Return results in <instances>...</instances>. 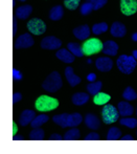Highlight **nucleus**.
<instances>
[{"instance_id": "2", "label": "nucleus", "mask_w": 137, "mask_h": 154, "mask_svg": "<svg viewBox=\"0 0 137 154\" xmlns=\"http://www.w3.org/2000/svg\"><path fill=\"white\" fill-rule=\"evenodd\" d=\"M59 101L55 97H48V95H41L36 100L35 103V107L37 110L42 112L51 111V110L58 108Z\"/></svg>"}, {"instance_id": "28", "label": "nucleus", "mask_w": 137, "mask_h": 154, "mask_svg": "<svg viewBox=\"0 0 137 154\" xmlns=\"http://www.w3.org/2000/svg\"><path fill=\"white\" fill-rule=\"evenodd\" d=\"M120 135H121V132L118 128H111L108 131V134H107V140H117L120 138Z\"/></svg>"}, {"instance_id": "5", "label": "nucleus", "mask_w": 137, "mask_h": 154, "mask_svg": "<svg viewBox=\"0 0 137 154\" xmlns=\"http://www.w3.org/2000/svg\"><path fill=\"white\" fill-rule=\"evenodd\" d=\"M104 43H102V41L97 38H91L86 40L82 45V49L84 55L86 56H91L94 55L96 53L103 51Z\"/></svg>"}, {"instance_id": "27", "label": "nucleus", "mask_w": 137, "mask_h": 154, "mask_svg": "<svg viewBox=\"0 0 137 154\" xmlns=\"http://www.w3.org/2000/svg\"><path fill=\"white\" fill-rule=\"evenodd\" d=\"M44 138V131L40 128H34L29 133V140H42Z\"/></svg>"}, {"instance_id": "44", "label": "nucleus", "mask_w": 137, "mask_h": 154, "mask_svg": "<svg viewBox=\"0 0 137 154\" xmlns=\"http://www.w3.org/2000/svg\"><path fill=\"white\" fill-rule=\"evenodd\" d=\"M13 140H24V137H23L22 135H21V136H14V137H13Z\"/></svg>"}, {"instance_id": "39", "label": "nucleus", "mask_w": 137, "mask_h": 154, "mask_svg": "<svg viewBox=\"0 0 137 154\" xmlns=\"http://www.w3.org/2000/svg\"><path fill=\"white\" fill-rule=\"evenodd\" d=\"M17 17L15 16L14 17V19H13V34H16L17 32Z\"/></svg>"}, {"instance_id": "31", "label": "nucleus", "mask_w": 137, "mask_h": 154, "mask_svg": "<svg viewBox=\"0 0 137 154\" xmlns=\"http://www.w3.org/2000/svg\"><path fill=\"white\" fill-rule=\"evenodd\" d=\"M119 123L121 125L126 126L127 128H130V129H133V128L137 127V120L133 118H125V119H120Z\"/></svg>"}, {"instance_id": "36", "label": "nucleus", "mask_w": 137, "mask_h": 154, "mask_svg": "<svg viewBox=\"0 0 137 154\" xmlns=\"http://www.w3.org/2000/svg\"><path fill=\"white\" fill-rule=\"evenodd\" d=\"M13 78H14V80H16V81H20V80H22L23 77H22V73H21L18 69L14 68L13 69Z\"/></svg>"}, {"instance_id": "22", "label": "nucleus", "mask_w": 137, "mask_h": 154, "mask_svg": "<svg viewBox=\"0 0 137 154\" xmlns=\"http://www.w3.org/2000/svg\"><path fill=\"white\" fill-rule=\"evenodd\" d=\"M110 100H111V97L105 92H99L97 94L94 95V97H93V102H94V104L95 105H99V106L106 105Z\"/></svg>"}, {"instance_id": "38", "label": "nucleus", "mask_w": 137, "mask_h": 154, "mask_svg": "<svg viewBox=\"0 0 137 154\" xmlns=\"http://www.w3.org/2000/svg\"><path fill=\"white\" fill-rule=\"evenodd\" d=\"M21 99H22V94H21V93H19V92L14 93V95H13V104L18 103Z\"/></svg>"}, {"instance_id": "14", "label": "nucleus", "mask_w": 137, "mask_h": 154, "mask_svg": "<svg viewBox=\"0 0 137 154\" xmlns=\"http://www.w3.org/2000/svg\"><path fill=\"white\" fill-rule=\"evenodd\" d=\"M117 110L119 112V116H130L134 112L133 106L130 105L128 102H119L117 105Z\"/></svg>"}, {"instance_id": "20", "label": "nucleus", "mask_w": 137, "mask_h": 154, "mask_svg": "<svg viewBox=\"0 0 137 154\" xmlns=\"http://www.w3.org/2000/svg\"><path fill=\"white\" fill-rule=\"evenodd\" d=\"M36 118V113H35L34 110H29L26 109L22 112V114L20 116V119H19V123L22 126H27L29 123L32 122V120Z\"/></svg>"}, {"instance_id": "7", "label": "nucleus", "mask_w": 137, "mask_h": 154, "mask_svg": "<svg viewBox=\"0 0 137 154\" xmlns=\"http://www.w3.org/2000/svg\"><path fill=\"white\" fill-rule=\"evenodd\" d=\"M27 29L30 32V34L40 36V35L44 34L45 31H46V24L41 19L34 18L27 22Z\"/></svg>"}, {"instance_id": "13", "label": "nucleus", "mask_w": 137, "mask_h": 154, "mask_svg": "<svg viewBox=\"0 0 137 154\" xmlns=\"http://www.w3.org/2000/svg\"><path fill=\"white\" fill-rule=\"evenodd\" d=\"M56 56L59 60H61V61H63L64 63H72L75 61V55L69 49H65V48L60 49V51H56Z\"/></svg>"}, {"instance_id": "25", "label": "nucleus", "mask_w": 137, "mask_h": 154, "mask_svg": "<svg viewBox=\"0 0 137 154\" xmlns=\"http://www.w3.org/2000/svg\"><path fill=\"white\" fill-rule=\"evenodd\" d=\"M102 82L101 81H97V82H91L87 85V90L90 94L95 95L99 92V90L102 89Z\"/></svg>"}, {"instance_id": "49", "label": "nucleus", "mask_w": 137, "mask_h": 154, "mask_svg": "<svg viewBox=\"0 0 137 154\" xmlns=\"http://www.w3.org/2000/svg\"><path fill=\"white\" fill-rule=\"evenodd\" d=\"M88 1H91V0H88Z\"/></svg>"}, {"instance_id": "26", "label": "nucleus", "mask_w": 137, "mask_h": 154, "mask_svg": "<svg viewBox=\"0 0 137 154\" xmlns=\"http://www.w3.org/2000/svg\"><path fill=\"white\" fill-rule=\"evenodd\" d=\"M48 120H49V118L46 116V114H41V116H36L30 124H32V128H39L40 126H42L43 124L48 122Z\"/></svg>"}, {"instance_id": "8", "label": "nucleus", "mask_w": 137, "mask_h": 154, "mask_svg": "<svg viewBox=\"0 0 137 154\" xmlns=\"http://www.w3.org/2000/svg\"><path fill=\"white\" fill-rule=\"evenodd\" d=\"M120 11L126 16H131L137 12V0H120Z\"/></svg>"}, {"instance_id": "35", "label": "nucleus", "mask_w": 137, "mask_h": 154, "mask_svg": "<svg viewBox=\"0 0 137 154\" xmlns=\"http://www.w3.org/2000/svg\"><path fill=\"white\" fill-rule=\"evenodd\" d=\"M108 0H91V3L93 5V10H99L102 8L106 3H107Z\"/></svg>"}, {"instance_id": "47", "label": "nucleus", "mask_w": 137, "mask_h": 154, "mask_svg": "<svg viewBox=\"0 0 137 154\" xmlns=\"http://www.w3.org/2000/svg\"><path fill=\"white\" fill-rule=\"evenodd\" d=\"M19 1H22L23 2V1H26V0H19Z\"/></svg>"}, {"instance_id": "43", "label": "nucleus", "mask_w": 137, "mask_h": 154, "mask_svg": "<svg viewBox=\"0 0 137 154\" xmlns=\"http://www.w3.org/2000/svg\"><path fill=\"white\" fill-rule=\"evenodd\" d=\"M17 133V125L15 123H13V135H16Z\"/></svg>"}, {"instance_id": "23", "label": "nucleus", "mask_w": 137, "mask_h": 154, "mask_svg": "<svg viewBox=\"0 0 137 154\" xmlns=\"http://www.w3.org/2000/svg\"><path fill=\"white\" fill-rule=\"evenodd\" d=\"M63 8L61 5H56L53 6V8L50 10V13H49V18L53 21H56V20H60L61 18L63 17Z\"/></svg>"}, {"instance_id": "3", "label": "nucleus", "mask_w": 137, "mask_h": 154, "mask_svg": "<svg viewBox=\"0 0 137 154\" xmlns=\"http://www.w3.org/2000/svg\"><path fill=\"white\" fill-rule=\"evenodd\" d=\"M117 68L121 71L125 75H130L134 71L135 69L137 62L136 59L133 56H126V55H121L118 57L116 61Z\"/></svg>"}, {"instance_id": "29", "label": "nucleus", "mask_w": 137, "mask_h": 154, "mask_svg": "<svg viewBox=\"0 0 137 154\" xmlns=\"http://www.w3.org/2000/svg\"><path fill=\"white\" fill-rule=\"evenodd\" d=\"M108 29V24L106 22H101V23H96L92 26V32L94 35H101L103 32H107Z\"/></svg>"}, {"instance_id": "48", "label": "nucleus", "mask_w": 137, "mask_h": 154, "mask_svg": "<svg viewBox=\"0 0 137 154\" xmlns=\"http://www.w3.org/2000/svg\"><path fill=\"white\" fill-rule=\"evenodd\" d=\"M136 114H137V109H136Z\"/></svg>"}, {"instance_id": "9", "label": "nucleus", "mask_w": 137, "mask_h": 154, "mask_svg": "<svg viewBox=\"0 0 137 154\" xmlns=\"http://www.w3.org/2000/svg\"><path fill=\"white\" fill-rule=\"evenodd\" d=\"M62 43L61 40L53 36L45 37L42 41H41V47L44 49H49V51H53V49H58L61 47Z\"/></svg>"}, {"instance_id": "16", "label": "nucleus", "mask_w": 137, "mask_h": 154, "mask_svg": "<svg viewBox=\"0 0 137 154\" xmlns=\"http://www.w3.org/2000/svg\"><path fill=\"white\" fill-rule=\"evenodd\" d=\"M32 5H28V4H25V5H21L19 6L16 10V17L18 19H21V20H25L29 17V15L32 14Z\"/></svg>"}, {"instance_id": "45", "label": "nucleus", "mask_w": 137, "mask_h": 154, "mask_svg": "<svg viewBox=\"0 0 137 154\" xmlns=\"http://www.w3.org/2000/svg\"><path fill=\"white\" fill-rule=\"evenodd\" d=\"M132 40L133 41H137V32L132 35Z\"/></svg>"}, {"instance_id": "46", "label": "nucleus", "mask_w": 137, "mask_h": 154, "mask_svg": "<svg viewBox=\"0 0 137 154\" xmlns=\"http://www.w3.org/2000/svg\"><path fill=\"white\" fill-rule=\"evenodd\" d=\"M133 57L137 60V51H133Z\"/></svg>"}, {"instance_id": "19", "label": "nucleus", "mask_w": 137, "mask_h": 154, "mask_svg": "<svg viewBox=\"0 0 137 154\" xmlns=\"http://www.w3.org/2000/svg\"><path fill=\"white\" fill-rule=\"evenodd\" d=\"M85 124H86L87 127L93 130L99 129V128L101 127V122H99V120L97 119L96 116H94V114H92V113H88L85 116Z\"/></svg>"}, {"instance_id": "21", "label": "nucleus", "mask_w": 137, "mask_h": 154, "mask_svg": "<svg viewBox=\"0 0 137 154\" xmlns=\"http://www.w3.org/2000/svg\"><path fill=\"white\" fill-rule=\"evenodd\" d=\"M89 100V94L85 92H77L72 95V103L77 106L84 105L88 102Z\"/></svg>"}, {"instance_id": "24", "label": "nucleus", "mask_w": 137, "mask_h": 154, "mask_svg": "<svg viewBox=\"0 0 137 154\" xmlns=\"http://www.w3.org/2000/svg\"><path fill=\"white\" fill-rule=\"evenodd\" d=\"M67 48L75 56V57H83L84 56V53H83V49L82 47L80 46L79 43H75V42H70L68 43L67 45Z\"/></svg>"}, {"instance_id": "10", "label": "nucleus", "mask_w": 137, "mask_h": 154, "mask_svg": "<svg viewBox=\"0 0 137 154\" xmlns=\"http://www.w3.org/2000/svg\"><path fill=\"white\" fill-rule=\"evenodd\" d=\"M34 45V39L29 34H23L17 38L16 42H15V48L20 49V48H28V47Z\"/></svg>"}, {"instance_id": "11", "label": "nucleus", "mask_w": 137, "mask_h": 154, "mask_svg": "<svg viewBox=\"0 0 137 154\" xmlns=\"http://www.w3.org/2000/svg\"><path fill=\"white\" fill-rule=\"evenodd\" d=\"M95 65H96L97 69H99V71L107 72V71L111 70V68H112V66H113V62L110 58L101 57L95 61Z\"/></svg>"}, {"instance_id": "34", "label": "nucleus", "mask_w": 137, "mask_h": 154, "mask_svg": "<svg viewBox=\"0 0 137 154\" xmlns=\"http://www.w3.org/2000/svg\"><path fill=\"white\" fill-rule=\"evenodd\" d=\"M80 1L81 0H65L64 4L68 10L73 11V10H77L78 6L80 5Z\"/></svg>"}, {"instance_id": "18", "label": "nucleus", "mask_w": 137, "mask_h": 154, "mask_svg": "<svg viewBox=\"0 0 137 154\" xmlns=\"http://www.w3.org/2000/svg\"><path fill=\"white\" fill-rule=\"evenodd\" d=\"M65 75H66L67 81H68L69 85H70L71 87H75V86H77L78 84L81 82V78L78 77V75L73 72V69L71 68V67H66V69H65Z\"/></svg>"}, {"instance_id": "12", "label": "nucleus", "mask_w": 137, "mask_h": 154, "mask_svg": "<svg viewBox=\"0 0 137 154\" xmlns=\"http://www.w3.org/2000/svg\"><path fill=\"white\" fill-rule=\"evenodd\" d=\"M110 32L113 37H116V38H121L126 35L127 29L126 26L120 22H113V24L111 25Z\"/></svg>"}, {"instance_id": "30", "label": "nucleus", "mask_w": 137, "mask_h": 154, "mask_svg": "<svg viewBox=\"0 0 137 154\" xmlns=\"http://www.w3.org/2000/svg\"><path fill=\"white\" fill-rule=\"evenodd\" d=\"M79 137H80V131L77 128H72L69 131H67L64 136V138L66 140H75Z\"/></svg>"}, {"instance_id": "6", "label": "nucleus", "mask_w": 137, "mask_h": 154, "mask_svg": "<svg viewBox=\"0 0 137 154\" xmlns=\"http://www.w3.org/2000/svg\"><path fill=\"white\" fill-rule=\"evenodd\" d=\"M102 116L105 124L110 125L115 123L119 119V112L114 106L112 105H105V107L102 109Z\"/></svg>"}, {"instance_id": "17", "label": "nucleus", "mask_w": 137, "mask_h": 154, "mask_svg": "<svg viewBox=\"0 0 137 154\" xmlns=\"http://www.w3.org/2000/svg\"><path fill=\"white\" fill-rule=\"evenodd\" d=\"M117 51H118V45L116 44V42L112 40H108L104 43L103 46V53L105 55L108 56H115L117 54Z\"/></svg>"}, {"instance_id": "32", "label": "nucleus", "mask_w": 137, "mask_h": 154, "mask_svg": "<svg viewBox=\"0 0 137 154\" xmlns=\"http://www.w3.org/2000/svg\"><path fill=\"white\" fill-rule=\"evenodd\" d=\"M123 99L127 100V101H133V100H135L137 97V93L135 92V90H134L133 88L127 87L123 93Z\"/></svg>"}, {"instance_id": "15", "label": "nucleus", "mask_w": 137, "mask_h": 154, "mask_svg": "<svg viewBox=\"0 0 137 154\" xmlns=\"http://www.w3.org/2000/svg\"><path fill=\"white\" fill-rule=\"evenodd\" d=\"M73 35L75 36V38H78L79 40H86L87 38H89L90 36V29L88 25H82V26H78L73 29Z\"/></svg>"}, {"instance_id": "37", "label": "nucleus", "mask_w": 137, "mask_h": 154, "mask_svg": "<svg viewBox=\"0 0 137 154\" xmlns=\"http://www.w3.org/2000/svg\"><path fill=\"white\" fill-rule=\"evenodd\" d=\"M99 140V135L97 133H94V132L89 133L88 135L85 137V140Z\"/></svg>"}, {"instance_id": "42", "label": "nucleus", "mask_w": 137, "mask_h": 154, "mask_svg": "<svg viewBox=\"0 0 137 154\" xmlns=\"http://www.w3.org/2000/svg\"><path fill=\"white\" fill-rule=\"evenodd\" d=\"M123 140H133L134 138H133V136H131L130 134H128V135H126V136H123V138H121Z\"/></svg>"}, {"instance_id": "41", "label": "nucleus", "mask_w": 137, "mask_h": 154, "mask_svg": "<svg viewBox=\"0 0 137 154\" xmlns=\"http://www.w3.org/2000/svg\"><path fill=\"white\" fill-rule=\"evenodd\" d=\"M95 78H96L95 73H89V75H87V80H88L89 82H94L95 81Z\"/></svg>"}, {"instance_id": "1", "label": "nucleus", "mask_w": 137, "mask_h": 154, "mask_svg": "<svg viewBox=\"0 0 137 154\" xmlns=\"http://www.w3.org/2000/svg\"><path fill=\"white\" fill-rule=\"evenodd\" d=\"M53 121L56 125H59L61 128H66V127H77L82 123L83 118L80 113L75 112L72 114L68 113H63L55 116Z\"/></svg>"}, {"instance_id": "4", "label": "nucleus", "mask_w": 137, "mask_h": 154, "mask_svg": "<svg viewBox=\"0 0 137 154\" xmlns=\"http://www.w3.org/2000/svg\"><path fill=\"white\" fill-rule=\"evenodd\" d=\"M62 79L61 75L58 71H53L48 77L45 79V81L43 82L42 87L44 90L48 92H56L62 87Z\"/></svg>"}, {"instance_id": "40", "label": "nucleus", "mask_w": 137, "mask_h": 154, "mask_svg": "<svg viewBox=\"0 0 137 154\" xmlns=\"http://www.w3.org/2000/svg\"><path fill=\"white\" fill-rule=\"evenodd\" d=\"M49 140H62L63 137L61 135H59V134H53Z\"/></svg>"}, {"instance_id": "33", "label": "nucleus", "mask_w": 137, "mask_h": 154, "mask_svg": "<svg viewBox=\"0 0 137 154\" xmlns=\"http://www.w3.org/2000/svg\"><path fill=\"white\" fill-rule=\"evenodd\" d=\"M93 11V5L91 2H85V3L82 4L81 6V14L86 16V15L90 14L91 12Z\"/></svg>"}]
</instances>
